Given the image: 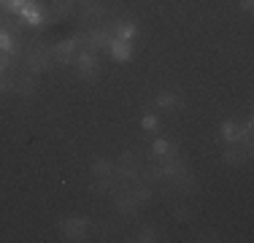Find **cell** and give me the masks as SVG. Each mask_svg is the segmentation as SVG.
Wrapping results in <instances>:
<instances>
[{"label": "cell", "mask_w": 254, "mask_h": 243, "mask_svg": "<svg viewBox=\"0 0 254 243\" xmlns=\"http://www.w3.org/2000/svg\"><path fill=\"white\" fill-rule=\"evenodd\" d=\"M60 230H63L65 241H84L87 222H84V219H65V222L60 224Z\"/></svg>", "instance_id": "6da1fadb"}, {"label": "cell", "mask_w": 254, "mask_h": 243, "mask_svg": "<svg viewBox=\"0 0 254 243\" xmlns=\"http://www.w3.org/2000/svg\"><path fill=\"white\" fill-rule=\"evenodd\" d=\"M76 62H78V73H81L84 78H95V76H98V60H95L92 52H81L76 57Z\"/></svg>", "instance_id": "7a4b0ae2"}, {"label": "cell", "mask_w": 254, "mask_h": 243, "mask_svg": "<svg viewBox=\"0 0 254 243\" xmlns=\"http://www.w3.org/2000/svg\"><path fill=\"white\" fill-rule=\"evenodd\" d=\"M108 52H111V57H114V60H119V62H125V60H130V57H132V46H130V41H119V38L108 41Z\"/></svg>", "instance_id": "3957f363"}, {"label": "cell", "mask_w": 254, "mask_h": 243, "mask_svg": "<svg viewBox=\"0 0 254 243\" xmlns=\"http://www.w3.org/2000/svg\"><path fill=\"white\" fill-rule=\"evenodd\" d=\"M73 46H76V38L60 41V44L54 46V57H57V62H70V52H73Z\"/></svg>", "instance_id": "277c9868"}, {"label": "cell", "mask_w": 254, "mask_h": 243, "mask_svg": "<svg viewBox=\"0 0 254 243\" xmlns=\"http://www.w3.org/2000/svg\"><path fill=\"white\" fill-rule=\"evenodd\" d=\"M222 138H225L227 143H238V141H241V127H238V122H225V124H222Z\"/></svg>", "instance_id": "5b68a950"}, {"label": "cell", "mask_w": 254, "mask_h": 243, "mask_svg": "<svg viewBox=\"0 0 254 243\" xmlns=\"http://www.w3.org/2000/svg\"><path fill=\"white\" fill-rule=\"evenodd\" d=\"M108 33L106 30H95V33H89V38H87V44L92 46V49H100V46H108Z\"/></svg>", "instance_id": "8992f818"}, {"label": "cell", "mask_w": 254, "mask_h": 243, "mask_svg": "<svg viewBox=\"0 0 254 243\" xmlns=\"http://www.w3.org/2000/svg\"><path fill=\"white\" fill-rule=\"evenodd\" d=\"M244 160H246V151H241L238 146H230V149L225 151V162H227V165H241Z\"/></svg>", "instance_id": "52a82bcc"}, {"label": "cell", "mask_w": 254, "mask_h": 243, "mask_svg": "<svg viewBox=\"0 0 254 243\" xmlns=\"http://www.w3.org/2000/svg\"><path fill=\"white\" fill-rule=\"evenodd\" d=\"M111 170H114V165L108 160H95L92 162V173L98 176V179H108V176H111Z\"/></svg>", "instance_id": "ba28073f"}, {"label": "cell", "mask_w": 254, "mask_h": 243, "mask_svg": "<svg viewBox=\"0 0 254 243\" xmlns=\"http://www.w3.org/2000/svg\"><path fill=\"white\" fill-rule=\"evenodd\" d=\"M117 205H119V211L127 216H132L135 214V197H125V194H119L117 197Z\"/></svg>", "instance_id": "9c48e42d"}, {"label": "cell", "mask_w": 254, "mask_h": 243, "mask_svg": "<svg viewBox=\"0 0 254 243\" xmlns=\"http://www.w3.org/2000/svg\"><path fill=\"white\" fill-rule=\"evenodd\" d=\"M135 33H138V30H135V24H119V27H117V38L119 41H132V38H135Z\"/></svg>", "instance_id": "30bf717a"}, {"label": "cell", "mask_w": 254, "mask_h": 243, "mask_svg": "<svg viewBox=\"0 0 254 243\" xmlns=\"http://www.w3.org/2000/svg\"><path fill=\"white\" fill-rule=\"evenodd\" d=\"M157 106H160V108H176L179 106V97L173 92H162V95H157Z\"/></svg>", "instance_id": "8fae6325"}, {"label": "cell", "mask_w": 254, "mask_h": 243, "mask_svg": "<svg viewBox=\"0 0 254 243\" xmlns=\"http://www.w3.org/2000/svg\"><path fill=\"white\" fill-rule=\"evenodd\" d=\"M27 65H30V70H33V73L49 68V65H46V57H41V54H30V57H27Z\"/></svg>", "instance_id": "7c38bea8"}, {"label": "cell", "mask_w": 254, "mask_h": 243, "mask_svg": "<svg viewBox=\"0 0 254 243\" xmlns=\"http://www.w3.org/2000/svg\"><path fill=\"white\" fill-rule=\"evenodd\" d=\"M33 89H35V78H22L16 84V92L19 95H33Z\"/></svg>", "instance_id": "4fadbf2b"}, {"label": "cell", "mask_w": 254, "mask_h": 243, "mask_svg": "<svg viewBox=\"0 0 254 243\" xmlns=\"http://www.w3.org/2000/svg\"><path fill=\"white\" fill-rule=\"evenodd\" d=\"M70 5H73V3H70V0H54V19H57V16H63V14H68V11H70Z\"/></svg>", "instance_id": "5bb4252c"}, {"label": "cell", "mask_w": 254, "mask_h": 243, "mask_svg": "<svg viewBox=\"0 0 254 243\" xmlns=\"http://www.w3.org/2000/svg\"><path fill=\"white\" fill-rule=\"evenodd\" d=\"M100 16V5L95 0H84V16Z\"/></svg>", "instance_id": "9a60e30c"}, {"label": "cell", "mask_w": 254, "mask_h": 243, "mask_svg": "<svg viewBox=\"0 0 254 243\" xmlns=\"http://www.w3.org/2000/svg\"><path fill=\"white\" fill-rule=\"evenodd\" d=\"M132 197H135V203H146V200H152V189L141 186V189H138L135 194H132Z\"/></svg>", "instance_id": "2e32d148"}, {"label": "cell", "mask_w": 254, "mask_h": 243, "mask_svg": "<svg viewBox=\"0 0 254 243\" xmlns=\"http://www.w3.org/2000/svg\"><path fill=\"white\" fill-rule=\"evenodd\" d=\"M152 149H154V154H168V151H171V143L168 141H154Z\"/></svg>", "instance_id": "e0dca14e"}, {"label": "cell", "mask_w": 254, "mask_h": 243, "mask_svg": "<svg viewBox=\"0 0 254 243\" xmlns=\"http://www.w3.org/2000/svg\"><path fill=\"white\" fill-rule=\"evenodd\" d=\"M0 52H11V35L0 30Z\"/></svg>", "instance_id": "ac0fdd59"}, {"label": "cell", "mask_w": 254, "mask_h": 243, "mask_svg": "<svg viewBox=\"0 0 254 243\" xmlns=\"http://www.w3.org/2000/svg\"><path fill=\"white\" fill-rule=\"evenodd\" d=\"M138 241H143V243H149V241H157V233L154 230H141V235H138Z\"/></svg>", "instance_id": "d6986e66"}, {"label": "cell", "mask_w": 254, "mask_h": 243, "mask_svg": "<svg viewBox=\"0 0 254 243\" xmlns=\"http://www.w3.org/2000/svg\"><path fill=\"white\" fill-rule=\"evenodd\" d=\"M143 127H146V130H157V117H152V114H149V117H143Z\"/></svg>", "instance_id": "ffe728a7"}, {"label": "cell", "mask_w": 254, "mask_h": 243, "mask_svg": "<svg viewBox=\"0 0 254 243\" xmlns=\"http://www.w3.org/2000/svg\"><path fill=\"white\" fill-rule=\"evenodd\" d=\"M187 219H190V211H187V208H179V211H176V222H187Z\"/></svg>", "instance_id": "44dd1931"}, {"label": "cell", "mask_w": 254, "mask_h": 243, "mask_svg": "<svg viewBox=\"0 0 254 243\" xmlns=\"http://www.w3.org/2000/svg\"><path fill=\"white\" fill-rule=\"evenodd\" d=\"M5 68H8V54L3 52V54H0V76H3V70H5Z\"/></svg>", "instance_id": "7402d4cb"}, {"label": "cell", "mask_w": 254, "mask_h": 243, "mask_svg": "<svg viewBox=\"0 0 254 243\" xmlns=\"http://www.w3.org/2000/svg\"><path fill=\"white\" fill-rule=\"evenodd\" d=\"M241 5H244V8L249 11V8H252V0H241Z\"/></svg>", "instance_id": "603a6c76"}]
</instances>
